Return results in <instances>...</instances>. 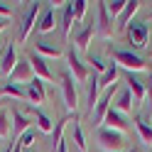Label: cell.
<instances>
[{"instance_id": "cell-1", "label": "cell", "mask_w": 152, "mask_h": 152, "mask_svg": "<svg viewBox=\"0 0 152 152\" xmlns=\"http://www.w3.org/2000/svg\"><path fill=\"white\" fill-rule=\"evenodd\" d=\"M96 140H98V147L106 152H120L123 145H125V135L118 130H110V128H98Z\"/></svg>"}, {"instance_id": "cell-2", "label": "cell", "mask_w": 152, "mask_h": 152, "mask_svg": "<svg viewBox=\"0 0 152 152\" xmlns=\"http://www.w3.org/2000/svg\"><path fill=\"white\" fill-rule=\"evenodd\" d=\"M125 37H128V44L132 49H145L147 39H150V30H147V25L142 20H132L125 27Z\"/></svg>"}, {"instance_id": "cell-3", "label": "cell", "mask_w": 152, "mask_h": 152, "mask_svg": "<svg viewBox=\"0 0 152 152\" xmlns=\"http://www.w3.org/2000/svg\"><path fill=\"white\" fill-rule=\"evenodd\" d=\"M113 59H115L118 66L128 69L130 74H132V71H145V69H147L145 59H142L140 54H135L132 49H115V52H113Z\"/></svg>"}, {"instance_id": "cell-4", "label": "cell", "mask_w": 152, "mask_h": 152, "mask_svg": "<svg viewBox=\"0 0 152 152\" xmlns=\"http://www.w3.org/2000/svg\"><path fill=\"white\" fill-rule=\"evenodd\" d=\"M59 86H61V96H64V106L66 110H76L79 106V91H76V81L69 71H64L59 76Z\"/></svg>"}, {"instance_id": "cell-5", "label": "cell", "mask_w": 152, "mask_h": 152, "mask_svg": "<svg viewBox=\"0 0 152 152\" xmlns=\"http://www.w3.org/2000/svg\"><path fill=\"white\" fill-rule=\"evenodd\" d=\"M42 5L44 3H30V5H27V12H25L22 25H20V42H27L30 34H32V30H37V20H39Z\"/></svg>"}, {"instance_id": "cell-6", "label": "cell", "mask_w": 152, "mask_h": 152, "mask_svg": "<svg viewBox=\"0 0 152 152\" xmlns=\"http://www.w3.org/2000/svg\"><path fill=\"white\" fill-rule=\"evenodd\" d=\"M115 93H118V83L110 86L108 91H103V96L98 98L96 108H93V113H91V123L93 125H101V123L106 120V113L110 110V103H113V96H115Z\"/></svg>"}, {"instance_id": "cell-7", "label": "cell", "mask_w": 152, "mask_h": 152, "mask_svg": "<svg viewBox=\"0 0 152 152\" xmlns=\"http://www.w3.org/2000/svg\"><path fill=\"white\" fill-rule=\"evenodd\" d=\"M32 79H34V71H32V66H30L27 59H17L12 74L7 76V81H10V83H17V86H27Z\"/></svg>"}, {"instance_id": "cell-8", "label": "cell", "mask_w": 152, "mask_h": 152, "mask_svg": "<svg viewBox=\"0 0 152 152\" xmlns=\"http://www.w3.org/2000/svg\"><path fill=\"white\" fill-rule=\"evenodd\" d=\"M56 5H59V3H44L42 12H39V20H37V32H39V34H49V32H54V27H56L54 7H56Z\"/></svg>"}, {"instance_id": "cell-9", "label": "cell", "mask_w": 152, "mask_h": 152, "mask_svg": "<svg viewBox=\"0 0 152 152\" xmlns=\"http://www.w3.org/2000/svg\"><path fill=\"white\" fill-rule=\"evenodd\" d=\"M66 64H69V69H71V74H74V81H88V66L83 64L81 59H79V54H76L74 49L71 52H66Z\"/></svg>"}, {"instance_id": "cell-10", "label": "cell", "mask_w": 152, "mask_h": 152, "mask_svg": "<svg viewBox=\"0 0 152 152\" xmlns=\"http://www.w3.org/2000/svg\"><path fill=\"white\" fill-rule=\"evenodd\" d=\"M101 98V86H98V76L96 74H88V81H86V113L91 115L96 103Z\"/></svg>"}, {"instance_id": "cell-11", "label": "cell", "mask_w": 152, "mask_h": 152, "mask_svg": "<svg viewBox=\"0 0 152 152\" xmlns=\"http://www.w3.org/2000/svg\"><path fill=\"white\" fill-rule=\"evenodd\" d=\"M96 10H98V20H96V32L101 37H110L113 34V17L106 10V3H96Z\"/></svg>"}, {"instance_id": "cell-12", "label": "cell", "mask_w": 152, "mask_h": 152, "mask_svg": "<svg viewBox=\"0 0 152 152\" xmlns=\"http://www.w3.org/2000/svg\"><path fill=\"white\" fill-rule=\"evenodd\" d=\"M27 61H30L34 76H39V79H44V81H52V79H54V74L49 71V66H47V61H44V56H39L37 52H30V54H27Z\"/></svg>"}, {"instance_id": "cell-13", "label": "cell", "mask_w": 152, "mask_h": 152, "mask_svg": "<svg viewBox=\"0 0 152 152\" xmlns=\"http://www.w3.org/2000/svg\"><path fill=\"white\" fill-rule=\"evenodd\" d=\"M93 32H96V22H93V20H88L86 25L81 27V30H76V32H74V44L79 47L81 52H86V49H88V44H91Z\"/></svg>"}, {"instance_id": "cell-14", "label": "cell", "mask_w": 152, "mask_h": 152, "mask_svg": "<svg viewBox=\"0 0 152 152\" xmlns=\"http://www.w3.org/2000/svg\"><path fill=\"white\" fill-rule=\"evenodd\" d=\"M25 96H27V101H32L34 106H39V103H44V98H47V93H44V83H42V79H34L25 86Z\"/></svg>"}, {"instance_id": "cell-15", "label": "cell", "mask_w": 152, "mask_h": 152, "mask_svg": "<svg viewBox=\"0 0 152 152\" xmlns=\"http://www.w3.org/2000/svg\"><path fill=\"white\" fill-rule=\"evenodd\" d=\"M17 64V54H15V42H7V47L3 49V54H0V71H3L5 76H10L12 69Z\"/></svg>"}, {"instance_id": "cell-16", "label": "cell", "mask_w": 152, "mask_h": 152, "mask_svg": "<svg viewBox=\"0 0 152 152\" xmlns=\"http://www.w3.org/2000/svg\"><path fill=\"white\" fill-rule=\"evenodd\" d=\"M125 83H128V91L132 93L135 103H145V91H147V86H145V83H142L137 76H132L130 71L125 74Z\"/></svg>"}, {"instance_id": "cell-17", "label": "cell", "mask_w": 152, "mask_h": 152, "mask_svg": "<svg viewBox=\"0 0 152 152\" xmlns=\"http://www.w3.org/2000/svg\"><path fill=\"white\" fill-rule=\"evenodd\" d=\"M106 128H110V130H118V132H125L128 130V118L123 115V113H118L115 108L110 106V110L106 113Z\"/></svg>"}, {"instance_id": "cell-18", "label": "cell", "mask_w": 152, "mask_h": 152, "mask_svg": "<svg viewBox=\"0 0 152 152\" xmlns=\"http://www.w3.org/2000/svg\"><path fill=\"white\" fill-rule=\"evenodd\" d=\"M132 106H135V98H132V93H130L128 88L118 91V98H115V103H113V108H115L118 113H123V115H128V113L132 110Z\"/></svg>"}, {"instance_id": "cell-19", "label": "cell", "mask_w": 152, "mask_h": 152, "mask_svg": "<svg viewBox=\"0 0 152 152\" xmlns=\"http://www.w3.org/2000/svg\"><path fill=\"white\" fill-rule=\"evenodd\" d=\"M140 5H142V3H137V0H128V5H125V10H123V15H120L118 20H115V22H118V25H115L118 30H125V27H128V25L132 22V17H135V12L140 10Z\"/></svg>"}, {"instance_id": "cell-20", "label": "cell", "mask_w": 152, "mask_h": 152, "mask_svg": "<svg viewBox=\"0 0 152 152\" xmlns=\"http://www.w3.org/2000/svg\"><path fill=\"white\" fill-rule=\"evenodd\" d=\"M115 81H118V64H108V69L98 76V86L101 91H108L110 86H115Z\"/></svg>"}, {"instance_id": "cell-21", "label": "cell", "mask_w": 152, "mask_h": 152, "mask_svg": "<svg viewBox=\"0 0 152 152\" xmlns=\"http://www.w3.org/2000/svg\"><path fill=\"white\" fill-rule=\"evenodd\" d=\"M12 132H15V135H25V132L27 130H30V123H32V118H27L25 115V113H20V110H12Z\"/></svg>"}, {"instance_id": "cell-22", "label": "cell", "mask_w": 152, "mask_h": 152, "mask_svg": "<svg viewBox=\"0 0 152 152\" xmlns=\"http://www.w3.org/2000/svg\"><path fill=\"white\" fill-rule=\"evenodd\" d=\"M34 49H37V54L39 56H54V59H59V56H64V52H61V47L59 44H52V42H37L34 44Z\"/></svg>"}, {"instance_id": "cell-23", "label": "cell", "mask_w": 152, "mask_h": 152, "mask_svg": "<svg viewBox=\"0 0 152 152\" xmlns=\"http://www.w3.org/2000/svg\"><path fill=\"white\" fill-rule=\"evenodd\" d=\"M71 137H74V145L79 152H86V135H83V130H81V123L79 118L74 115V130H71Z\"/></svg>"}, {"instance_id": "cell-24", "label": "cell", "mask_w": 152, "mask_h": 152, "mask_svg": "<svg viewBox=\"0 0 152 152\" xmlns=\"http://www.w3.org/2000/svg\"><path fill=\"white\" fill-rule=\"evenodd\" d=\"M0 96H10V98H17V101H25L27 96H25V88L22 86H17V83H3L0 86Z\"/></svg>"}, {"instance_id": "cell-25", "label": "cell", "mask_w": 152, "mask_h": 152, "mask_svg": "<svg viewBox=\"0 0 152 152\" xmlns=\"http://www.w3.org/2000/svg\"><path fill=\"white\" fill-rule=\"evenodd\" d=\"M71 25H74V10H71V3H64V15H61V30H64V37H66V39L71 37Z\"/></svg>"}, {"instance_id": "cell-26", "label": "cell", "mask_w": 152, "mask_h": 152, "mask_svg": "<svg viewBox=\"0 0 152 152\" xmlns=\"http://www.w3.org/2000/svg\"><path fill=\"white\" fill-rule=\"evenodd\" d=\"M135 128H137V135L142 142H147V145H152V125L145 120V118H137L135 120Z\"/></svg>"}, {"instance_id": "cell-27", "label": "cell", "mask_w": 152, "mask_h": 152, "mask_svg": "<svg viewBox=\"0 0 152 152\" xmlns=\"http://www.w3.org/2000/svg\"><path fill=\"white\" fill-rule=\"evenodd\" d=\"M32 115H34V123H37V130H42V132H52L54 130V123L49 120V115H44L42 110H32Z\"/></svg>"}, {"instance_id": "cell-28", "label": "cell", "mask_w": 152, "mask_h": 152, "mask_svg": "<svg viewBox=\"0 0 152 152\" xmlns=\"http://www.w3.org/2000/svg\"><path fill=\"white\" fill-rule=\"evenodd\" d=\"M125 5H128V0H113V3H106V10L113 20H118L123 15V10H125Z\"/></svg>"}, {"instance_id": "cell-29", "label": "cell", "mask_w": 152, "mask_h": 152, "mask_svg": "<svg viewBox=\"0 0 152 152\" xmlns=\"http://www.w3.org/2000/svg\"><path fill=\"white\" fill-rule=\"evenodd\" d=\"M71 10H74V22H81L83 15H86V10H88V3H86V0H74Z\"/></svg>"}, {"instance_id": "cell-30", "label": "cell", "mask_w": 152, "mask_h": 152, "mask_svg": "<svg viewBox=\"0 0 152 152\" xmlns=\"http://www.w3.org/2000/svg\"><path fill=\"white\" fill-rule=\"evenodd\" d=\"M71 118H64V120H59L54 125V130H52V142H54V150H56V145L64 140V128H66V123H69Z\"/></svg>"}, {"instance_id": "cell-31", "label": "cell", "mask_w": 152, "mask_h": 152, "mask_svg": "<svg viewBox=\"0 0 152 152\" xmlns=\"http://www.w3.org/2000/svg\"><path fill=\"white\" fill-rule=\"evenodd\" d=\"M10 132H12V123H10V118H7V113L0 110V137H7Z\"/></svg>"}, {"instance_id": "cell-32", "label": "cell", "mask_w": 152, "mask_h": 152, "mask_svg": "<svg viewBox=\"0 0 152 152\" xmlns=\"http://www.w3.org/2000/svg\"><path fill=\"white\" fill-rule=\"evenodd\" d=\"M88 61H91V66H93V69H96V71H98V76H101L103 71H106V69H108V64H103V59H101V56H98V54H88Z\"/></svg>"}, {"instance_id": "cell-33", "label": "cell", "mask_w": 152, "mask_h": 152, "mask_svg": "<svg viewBox=\"0 0 152 152\" xmlns=\"http://www.w3.org/2000/svg\"><path fill=\"white\" fill-rule=\"evenodd\" d=\"M17 142H20V145H22V147H30V145H32V142H34V130L30 128V130H27V132H25V135H22L20 140H17Z\"/></svg>"}, {"instance_id": "cell-34", "label": "cell", "mask_w": 152, "mask_h": 152, "mask_svg": "<svg viewBox=\"0 0 152 152\" xmlns=\"http://www.w3.org/2000/svg\"><path fill=\"white\" fill-rule=\"evenodd\" d=\"M10 15H12V7L5 5V3H0V17H5V20H7Z\"/></svg>"}, {"instance_id": "cell-35", "label": "cell", "mask_w": 152, "mask_h": 152, "mask_svg": "<svg viewBox=\"0 0 152 152\" xmlns=\"http://www.w3.org/2000/svg\"><path fill=\"white\" fill-rule=\"evenodd\" d=\"M145 101H147V106L152 108V81H150V86H147V91H145Z\"/></svg>"}, {"instance_id": "cell-36", "label": "cell", "mask_w": 152, "mask_h": 152, "mask_svg": "<svg viewBox=\"0 0 152 152\" xmlns=\"http://www.w3.org/2000/svg\"><path fill=\"white\" fill-rule=\"evenodd\" d=\"M54 152H69V145H66V140H61L59 145H56V150Z\"/></svg>"}, {"instance_id": "cell-37", "label": "cell", "mask_w": 152, "mask_h": 152, "mask_svg": "<svg viewBox=\"0 0 152 152\" xmlns=\"http://www.w3.org/2000/svg\"><path fill=\"white\" fill-rule=\"evenodd\" d=\"M5 25H7V20H5V17H0V34H3V30H5Z\"/></svg>"}, {"instance_id": "cell-38", "label": "cell", "mask_w": 152, "mask_h": 152, "mask_svg": "<svg viewBox=\"0 0 152 152\" xmlns=\"http://www.w3.org/2000/svg\"><path fill=\"white\" fill-rule=\"evenodd\" d=\"M3 152H12V145H10V147H5V150H3Z\"/></svg>"}, {"instance_id": "cell-39", "label": "cell", "mask_w": 152, "mask_h": 152, "mask_svg": "<svg viewBox=\"0 0 152 152\" xmlns=\"http://www.w3.org/2000/svg\"><path fill=\"white\" fill-rule=\"evenodd\" d=\"M130 152H140V150H135V147H132V150H130Z\"/></svg>"}, {"instance_id": "cell-40", "label": "cell", "mask_w": 152, "mask_h": 152, "mask_svg": "<svg viewBox=\"0 0 152 152\" xmlns=\"http://www.w3.org/2000/svg\"><path fill=\"white\" fill-rule=\"evenodd\" d=\"M0 110H3V103H0Z\"/></svg>"}, {"instance_id": "cell-41", "label": "cell", "mask_w": 152, "mask_h": 152, "mask_svg": "<svg viewBox=\"0 0 152 152\" xmlns=\"http://www.w3.org/2000/svg\"><path fill=\"white\" fill-rule=\"evenodd\" d=\"M150 17H152V12H150Z\"/></svg>"}, {"instance_id": "cell-42", "label": "cell", "mask_w": 152, "mask_h": 152, "mask_svg": "<svg viewBox=\"0 0 152 152\" xmlns=\"http://www.w3.org/2000/svg\"><path fill=\"white\" fill-rule=\"evenodd\" d=\"M120 152H123V150H120Z\"/></svg>"}]
</instances>
